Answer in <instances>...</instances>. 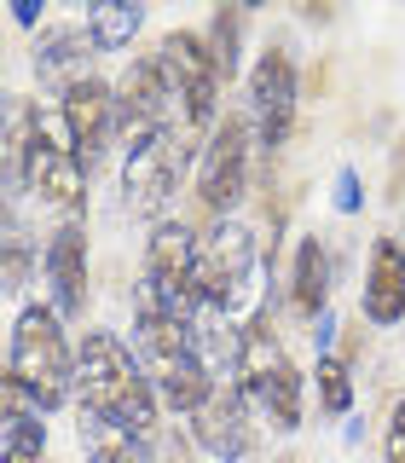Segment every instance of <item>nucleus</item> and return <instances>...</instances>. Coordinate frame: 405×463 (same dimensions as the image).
<instances>
[{
	"label": "nucleus",
	"mask_w": 405,
	"mask_h": 463,
	"mask_svg": "<svg viewBox=\"0 0 405 463\" xmlns=\"http://www.w3.org/2000/svg\"><path fill=\"white\" fill-rule=\"evenodd\" d=\"M76 400H81V411H93V417H105V423H116V429L139 434V440H151V434L163 429L156 423L163 400H156L139 354L122 347L110 330H87L81 347H76Z\"/></svg>",
	"instance_id": "obj_1"
},
{
	"label": "nucleus",
	"mask_w": 405,
	"mask_h": 463,
	"mask_svg": "<svg viewBox=\"0 0 405 463\" xmlns=\"http://www.w3.org/2000/svg\"><path fill=\"white\" fill-rule=\"evenodd\" d=\"M12 185H24L41 209L64 221H76L87 203V168L70 145V128L41 116V105L12 116Z\"/></svg>",
	"instance_id": "obj_2"
},
{
	"label": "nucleus",
	"mask_w": 405,
	"mask_h": 463,
	"mask_svg": "<svg viewBox=\"0 0 405 463\" xmlns=\"http://www.w3.org/2000/svg\"><path fill=\"white\" fill-rule=\"evenodd\" d=\"M6 383L35 405V411H58L76 394V354H70L64 318L58 307L29 301L12 325V354H6Z\"/></svg>",
	"instance_id": "obj_3"
},
{
	"label": "nucleus",
	"mask_w": 405,
	"mask_h": 463,
	"mask_svg": "<svg viewBox=\"0 0 405 463\" xmlns=\"http://www.w3.org/2000/svg\"><path fill=\"white\" fill-rule=\"evenodd\" d=\"M134 354H139V365H145L156 400H163L168 411L197 417L202 400L221 388V383H214V371L202 365L192 330L174 325V318H163V313H151V307H134Z\"/></svg>",
	"instance_id": "obj_4"
},
{
	"label": "nucleus",
	"mask_w": 405,
	"mask_h": 463,
	"mask_svg": "<svg viewBox=\"0 0 405 463\" xmlns=\"http://www.w3.org/2000/svg\"><path fill=\"white\" fill-rule=\"evenodd\" d=\"M139 307L192 325L209 307L202 301V238L185 221H163L145 243V272H139Z\"/></svg>",
	"instance_id": "obj_5"
},
{
	"label": "nucleus",
	"mask_w": 405,
	"mask_h": 463,
	"mask_svg": "<svg viewBox=\"0 0 405 463\" xmlns=\"http://www.w3.org/2000/svg\"><path fill=\"white\" fill-rule=\"evenodd\" d=\"M238 388L250 400L255 417H267L272 429H301V371L289 365L284 342L272 336V318L260 307L243 318V347H238Z\"/></svg>",
	"instance_id": "obj_6"
},
{
	"label": "nucleus",
	"mask_w": 405,
	"mask_h": 463,
	"mask_svg": "<svg viewBox=\"0 0 405 463\" xmlns=\"http://www.w3.org/2000/svg\"><path fill=\"white\" fill-rule=\"evenodd\" d=\"M202 301L231 325L260 313V238L243 221H214L202 232Z\"/></svg>",
	"instance_id": "obj_7"
},
{
	"label": "nucleus",
	"mask_w": 405,
	"mask_h": 463,
	"mask_svg": "<svg viewBox=\"0 0 405 463\" xmlns=\"http://www.w3.org/2000/svg\"><path fill=\"white\" fill-rule=\"evenodd\" d=\"M156 58H163V76H168V93H174V110H180V128L185 134H214V110H221V64H214L209 41L197 29H168L156 41Z\"/></svg>",
	"instance_id": "obj_8"
},
{
	"label": "nucleus",
	"mask_w": 405,
	"mask_h": 463,
	"mask_svg": "<svg viewBox=\"0 0 405 463\" xmlns=\"http://www.w3.org/2000/svg\"><path fill=\"white\" fill-rule=\"evenodd\" d=\"M192 163V139L180 128H156V134L122 139V197L127 209L163 226V209L180 192V174Z\"/></svg>",
	"instance_id": "obj_9"
},
{
	"label": "nucleus",
	"mask_w": 405,
	"mask_h": 463,
	"mask_svg": "<svg viewBox=\"0 0 405 463\" xmlns=\"http://www.w3.org/2000/svg\"><path fill=\"white\" fill-rule=\"evenodd\" d=\"M250 145H255V128L250 116H226L221 128L209 134L197 156V203L214 214V221H231V209L250 192Z\"/></svg>",
	"instance_id": "obj_10"
},
{
	"label": "nucleus",
	"mask_w": 405,
	"mask_h": 463,
	"mask_svg": "<svg viewBox=\"0 0 405 463\" xmlns=\"http://www.w3.org/2000/svg\"><path fill=\"white\" fill-rule=\"evenodd\" d=\"M296 58L284 47H267L250 70V128L260 151H284L289 134H296Z\"/></svg>",
	"instance_id": "obj_11"
},
{
	"label": "nucleus",
	"mask_w": 405,
	"mask_h": 463,
	"mask_svg": "<svg viewBox=\"0 0 405 463\" xmlns=\"http://www.w3.org/2000/svg\"><path fill=\"white\" fill-rule=\"evenodd\" d=\"M58 122L70 128V145H76L81 168L93 174L105 163L110 139H116V87L99 81V76H81L64 87V105H58Z\"/></svg>",
	"instance_id": "obj_12"
},
{
	"label": "nucleus",
	"mask_w": 405,
	"mask_h": 463,
	"mask_svg": "<svg viewBox=\"0 0 405 463\" xmlns=\"http://www.w3.org/2000/svg\"><path fill=\"white\" fill-rule=\"evenodd\" d=\"M250 417H255V411H250V400H243V388H238V383H221L209 400H202V411L192 417V440H197L209 458L238 463V458H250V446H255Z\"/></svg>",
	"instance_id": "obj_13"
},
{
	"label": "nucleus",
	"mask_w": 405,
	"mask_h": 463,
	"mask_svg": "<svg viewBox=\"0 0 405 463\" xmlns=\"http://www.w3.org/2000/svg\"><path fill=\"white\" fill-rule=\"evenodd\" d=\"M41 267H47L58 318L87 313V232H81V221H64V226L52 232V238H47V255H41Z\"/></svg>",
	"instance_id": "obj_14"
},
{
	"label": "nucleus",
	"mask_w": 405,
	"mask_h": 463,
	"mask_svg": "<svg viewBox=\"0 0 405 463\" xmlns=\"http://www.w3.org/2000/svg\"><path fill=\"white\" fill-rule=\"evenodd\" d=\"M359 307H365L371 325H400L405 318V243L400 238H376Z\"/></svg>",
	"instance_id": "obj_15"
},
{
	"label": "nucleus",
	"mask_w": 405,
	"mask_h": 463,
	"mask_svg": "<svg viewBox=\"0 0 405 463\" xmlns=\"http://www.w3.org/2000/svg\"><path fill=\"white\" fill-rule=\"evenodd\" d=\"M99 52L93 29L87 24H47L35 35V76L41 81H81L87 76V58Z\"/></svg>",
	"instance_id": "obj_16"
},
{
	"label": "nucleus",
	"mask_w": 405,
	"mask_h": 463,
	"mask_svg": "<svg viewBox=\"0 0 405 463\" xmlns=\"http://www.w3.org/2000/svg\"><path fill=\"white\" fill-rule=\"evenodd\" d=\"M289 301H296L307 318L330 313V255L318 238H301L296 250V272H289Z\"/></svg>",
	"instance_id": "obj_17"
},
{
	"label": "nucleus",
	"mask_w": 405,
	"mask_h": 463,
	"mask_svg": "<svg viewBox=\"0 0 405 463\" xmlns=\"http://www.w3.org/2000/svg\"><path fill=\"white\" fill-rule=\"evenodd\" d=\"M76 434L87 446V463H151V440H139V434L116 429V423H105V417H93V411L76 417Z\"/></svg>",
	"instance_id": "obj_18"
},
{
	"label": "nucleus",
	"mask_w": 405,
	"mask_h": 463,
	"mask_svg": "<svg viewBox=\"0 0 405 463\" xmlns=\"http://www.w3.org/2000/svg\"><path fill=\"white\" fill-rule=\"evenodd\" d=\"M139 24H145V12H139V6H122V0H110V6H93V12H87V29H93L99 52H122V47H134Z\"/></svg>",
	"instance_id": "obj_19"
},
{
	"label": "nucleus",
	"mask_w": 405,
	"mask_h": 463,
	"mask_svg": "<svg viewBox=\"0 0 405 463\" xmlns=\"http://www.w3.org/2000/svg\"><path fill=\"white\" fill-rule=\"evenodd\" d=\"M202 41H209V52H214V64H221V76L231 81V76H238V41H243V12H238V6H221V12H214V24L202 29Z\"/></svg>",
	"instance_id": "obj_20"
},
{
	"label": "nucleus",
	"mask_w": 405,
	"mask_h": 463,
	"mask_svg": "<svg viewBox=\"0 0 405 463\" xmlns=\"http://www.w3.org/2000/svg\"><path fill=\"white\" fill-rule=\"evenodd\" d=\"M318 405H325L330 417H347V405H353V383H347V365L330 354H318Z\"/></svg>",
	"instance_id": "obj_21"
},
{
	"label": "nucleus",
	"mask_w": 405,
	"mask_h": 463,
	"mask_svg": "<svg viewBox=\"0 0 405 463\" xmlns=\"http://www.w3.org/2000/svg\"><path fill=\"white\" fill-rule=\"evenodd\" d=\"M151 463H197V440H185L180 429H156L151 434Z\"/></svg>",
	"instance_id": "obj_22"
},
{
	"label": "nucleus",
	"mask_w": 405,
	"mask_h": 463,
	"mask_svg": "<svg viewBox=\"0 0 405 463\" xmlns=\"http://www.w3.org/2000/svg\"><path fill=\"white\" fill-rule=\"evenodd\" d=\"M382 452H388V463H405V400L394 405V417H388V434H382Z\"/></svg>",
	"instance_id": "obj_23"
},
{
	"label": "nucleus",
	"mask_w": 405,
	"mask_h": 463,
	"mask_svg": "<svg viewBox=\"0 0 405 463\" xmlns=\"http://www.w3.org/2000/svg\"><path fill=\"white\" fill-rule=\"evenodd\" d=\"M336 209H342V214H353V209H359V174H353V168H342V174H336Z\"/></svg>",
	"instance_id": "obj_24"
},
{
	"label": "nucleus",
	"mask_w": 405,
	"mask_h": 463,
	"mask_svg": "<svg viewBox=\"0 0 405 463\" xmlns=\"http://www.w3.org/2000/svg\"><path fill=\"white\" fill-rule=\"evenodd\" d=\"M12 18H18V24H35L41 6H35V0H12Z\"/></svg>",
	"instance_id": "obj_25"
}]
</instances>
